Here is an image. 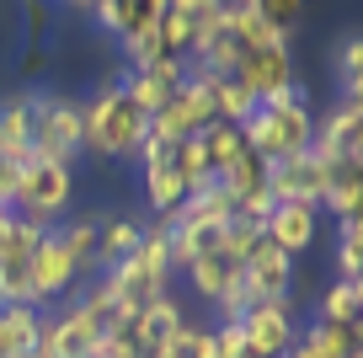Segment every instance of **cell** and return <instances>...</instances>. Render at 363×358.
<instances>
[{
	"label": "cell",
	"mask_w": 363,
	"mask_h": 358,
	"mask_svg": "<svg viewBox=\"0 0 363 358\" xmlns=\"http://www.w3.org/2000/svg\"><path fill=\"white\" fill-rule=\"evenodd\" d=\"M240 134H246V145L257 150L267 166L310 150V139H315V112H310L305 86H289V91H278V97L257 102V112L240 124Z\"/></svg>",
	"instance_id": "obj_2"
},
{
	"label": "cell",
	"mask_w": 363,
	"mask_h": 358,
	"mask_svg": "<svg viewBox=\"0 0 363 358\" xmlns=\"http://www.w3.org/2000/svg\"><path fill=\"white\" fill-rule=\"evenodd\" d=\"M299 347L310 358H363V326L310 321V326H299Z\"/></svg>",
	"instance_id": "obj_20"
},
{
	"label": "cell",
	"mask_w": 363,
	"mask_h": 358,
	"mask_svg": "<svg viewBox=\"0 0 363 358\" xmlns=\"http://www.w3.org/2000/svg\"><path fill=\"white\" fill-rule=\"evenodd\" d=\"M315 321H337V326H363V283L337 278L326 294H320V315Z\"/></svg>",
	"instance_id": "obj_27"
},
{
	"label": "cell",
	"mask_w": 363,
	"mask_h": 358,
	"mask_svg": "<svg viewBox=\"0 0 363 358\" xmlns=\"http://www.w3.org/2000/svg\"><path fill=\"white\" fill-rule=\"evenodd\" d=\"M145 241V219H134V214H113V219H102V246H96V273H107L113 262H123L128 251Z\"/></svg>",
	"instance_id": "obj_24"
},
{
	"label": "cell",
	"mask_w": 363,
	"mask_h": 358,
	"mask_svg": "<svg viewBox=\"0 0 363 358\" xmlns=\"http://www.w3.org/2000/svg\"><path fill=\"white\" fill-rule=\"evenodd\" d=\"M102 278H107V289H113V300H118L123 315H139L145 305L166 300L171 278H177V268H171V246H166V219H150L145 241H139L123 262H113Z\"/></svg>",
	"instance_id": "obj_1"
},
{
	"label": "cell",
	"mask_w": 363,
	"mask_h": 358,
	"mask_svg": "<svg viewBox=\"0 0 363 358\" xmlns=\"http://www.w3.org/2000/svg\"><path fill=\"white\" fill-rule=\"evenodd\" d=\"M102 342V332L80 315V305L69 300L65 310H43L38 321V342H33V358H91Z\"/></svg>",
	"instance_id": "obj_8"
},
{
	"label": "cell",
	"mask_w": 363,
	"mask_h": 358,
	"mask_svg": "<svg viewBox=\"0 0 363 358\" xmlns=\"http://www.w3.org/2000/svg\"><path fill=\"white\" fill-rule=\"evenodd\" d=\"M43 27H48V6H43V0H27V33H43Z\"/></svg>",
	"instance_id": "obj_35"
},
{
	"label": "cell",
	"mask_w": 363,
	"mask_h": 358,
	"mask_svg": "<svg viewBox=\"0 0 363 358\" xmlns=\"http://www.w3.org/2000/svg\"><path fill=\"white\" fill-rule=\"evenodd\" d=\"M91 16H96V27H102V33H113L118 43H123V38L155 33L160 16H166V0H102Z\"/></svg>",
	"instance_id": "obj_16"
},
{
	"label": "cell",
	"mask_w": 363,
	"mask_h": 358,
	"mask_svg": "<svg viewBox=\"0 0 363 358\" xmlns=\"http://www.w3.org/2000/svg\"><path fill=\"white\" fill-rule=\"evenodd\" d=\"M187 283H193L198 300L214 305L225 289H235V283H240V257H235V251H225V246L208 251V257H198L193 268H187Z\"/></svg>",
	"instance_id": "obj_21"
},
{
	"label": "cell",
	"mask_w": 363,
	"mask_h": 358,
	"mask_svg": "<svg viewBox=\"0 0 363 358\" xmlns=\"http://www.w3.org/2000/svg\"><path fill=\"white\" fill-rule=\"evenodd\" d=\"M33 156L38 161H59V166H75V161L86 156L80 102L33 86Z\"/></svg>",
	"instance_id": "obj_4"
},
{
	"label": "cell",
	"mask_w": 363,
	"mask_h": 358,
	"mask_svg": "<svg viewBox=\"0 0 363 358\" xmlns=\"http://www.w3.org/2000/svg\"><path fill=\"white\" fill-rule=\"evenodd\" d=\"M139 182H145V203L155 219H171L177 214V203L187 198V182H182L177 171V145H166V139L145 134V145H139Z\"/></svg>",
	"instance_id": "obj_6"
},
{
	"label": "cell",
	"mask_w": 363,
	"mask_h": 358,
	"mask_svg": "<svg viewBox=\"0 0 363 358\" xmlns=\"http://www.w3.org/2000/svg\"><path fill=\"white\" fill-rule=\"evenodd\" d=\"M177 171H182V182H187V192H198V188H208V182H214V171H208L198 139H182V145H177Z\"/></svg>",
	"instance_id": "obj_31"
},
{
	"label": "cell",
	"mask_w": 363,
	"mask_h": 358,
	"mask_svg": "<svg viewBox=\"0 0 363 358\" xmlns=\"http://www.w3.org/2000/svg\"><path fill=\"white\" fill-rule=\"evenodd\" d=\"M240 283H246L251 305H278V300H289V289H294V257H284V251L262 235L257 246L240 257Z\"/></svg>",
	"instance_id": "obj_9"
},
{
	"label": "cell",
	"mask_w": 363,
	"mask_h": 358,
	"mask_svg": "<svg viewBox=\"0 0 363 358\" xmlns=\"http://www.w3.org/2000/svg\"><path fill=\"white\" fill-rule=\"evenodd\" d=\"M123 59H128V70H145V65H155V59H166V43H160V33L123 38Z\"/></svg>",
	"instance_id": "obj_33"
},
{
	"label": "cell",
	"mask_w": 363,
	"mask_h": 358,
	"mask_svg": "<svg viewBox=\"0 0 363 358\" xmlns=\"http://www.w3.org/2000/svg\"><path fill=\"white\" fill-rule=\"evenodd\" d=\"M59 246L75 257L80 273H96V246H102V214H75V219H59L54 224Z\"/></svg>",
	"instance_id": "obj_22"
},
{
	"label": "cell",
	"mask_w": 363,
	"mask_h": 358,
	"mask_svg": "<svg viewBox=\"0 0 363 358\" xmlns=\"http://www.w3.org/2000/svg\"><path fill=\"white\" fill-rule=\"evenodd\" d=\"M320 161H352L363 156V97H337L315 124V139H310Z\"/></svg>",
	"instance_id": "obj_10"
},
{
	"label": "cell",
	"mask_w": 363,
	"mask_h": 358,
	"mask_svg": "<svg viewBox=\"0 0 363 358\" xmlns=\"http://www.w3.org/2000/svg\"><path fill=\"white\" fill-rule=\"evenodd\" d=\"M0 156L11 166L33 161V91H16L0 102Z\"/></svg>",
	"instance_id": "obj_18"
},
{
	"label": "cell",
	"mask_w": 363,
	"mask_h": 358,
	"mask_svg": "<svg viewBox=\"0 0 363 358\" xmlns=\"http://www.w3.org/2000/svg\"><path fill=\"white\" fill-rule=\"evenodd\" d=\"M251 6H257V16L272 27V33H284V38H289V27L305 16V0H251Z\"/></svg>",
	"instance_id": "obj_32"
},
{
	"label": "cell",
	"mask_w": 363,
	"mask_h": 358,
	"mask_svg": "<svg viewBox=\"0 0 363 358\" xmlns=\"http://www.w3.org/2000/svg\"><path fill=\"white\" fill-rule=\"evenodd\" d=\"M251 112H257V91L246 86V80H235V75H214V118L219 124H246Z\"/></svg>",
	"instance_id": "obj_26"
},
{
	"label": "cell",
	"mask_w": 363,
	"mask_h": 358,
	"mask_svg": "<svg viewBox=\"0 0 363 358\" xmlns=\"http://www.w3.org/2000/svg\"><path fill=\"white\" fill-rule=\"evenodd\" d=\"M235 80H246V86L257 91V102L278 97V91H289V86H299L289 43H262V48H246V59H240Z\"/></svg>",
	"instance_id": "obj_15"
},
{
	"label": "cell",
	"mask_w": 363,
	"mask_h": 358,
	"mask_svg": "<svg viewBox=\"0 0 363 358\" xmlns=\"http://www.w3.org/2000/svg\"><path fill=\"white\" fill-rule=\"evenodd\" d=\"M80 129H86V150L102 161H134L150 134V118L128 102L123 86H107L80 107Z\"/></svg>",
	"instance_id": "obj_3"
},
{
	"label": "cell",
	"mask_w": 363,
	"mask_h": 358,
	"mask_svg": "<svg viewBox=\"0 0 363 358\" xmlns=\"http://www.w3.org/2000/svg\"><path fill=\"white\" fill-rule=\"evenodd\" d=\"M38 321H43V310H38V305H6V310H0V342H6V353H11V358H27V353H33Z\"/></svg>",
	"instance_id": "obj_25"
},
{
	"label": "cell",
	"mask_w": 363,
	"mask_h": 358,
	"mask_svg": "<svg viewBox=\"0 0 363 358\" xmlns=\"http://www.w3.org/2000/svg\"><path fill=\"white\" fill-rule=\"evenodd\" d=\"M155 358H214V332H208V326H198V321H187Z\"/></svg>",
	"instance_id": "obj_30"
},
{
	"label": "cell",
	"mask_w": 363,
	"mask_h": 358,
	"mask_svg": "<svg viewBox=\"0 0 363 358\" xmlns=\"http://www.w3.org/2000/svg\"><path fill=\"white\" fill-rule=\"evenodd\" d=\"M128 326H134V347H139V358H155L160 347L171 342V337L187 326V310H182L177 300H155V305H145L139 315H128Z\"/></svg>",
	"instance_id": "obj_17"
},
{
	"label": "cell",
	"mask_w": 363,
	"mask_h": 358,
	"mask_svg": "<svg viewBox=\"0 0 363 358\" xmlns=\"http://www.w3.org/2000/svg\"><path fill=\"white\" fill-rule=\"evenodd\" d=\"M118 86L128 91V102H134L145 118H155V112L166 107L182 86H187V59L166 54V59H155V65H145V70H123V80H118Z\"/></svg>",
	"instance_id": "obj_12"
},
{
	"label": "cell",
	"mask_w": 363,
	"mask_h": 358,
	"mask_svg": "<svg viewBox=\"0 0 363 358\" xmlns=\"http://www.w3.org/2000/svg\"><path fill=\"white\" fill-rule=\"evenodd\" d=\"M0 358H11V353H6V342H0Z\"/></svg>",
	"instance_id": "obj_37"
},
{
	"label": "cell",
	"mask_w": 363,
	"mask_h": 358,
	"mask_svg": "<svg viewBox=\"0 0 363 358\" xmlns=\"http://www.w3.org/2000/svg\"><path fill=\"white\" fill-rule=\"evenodd\" d=\"M198 150H203V161H208V171H214V177H225L230 166H235L240 161V150H246V134H240L235 124H208V129H198Z\"/></svg>",
	"instance_id": "obj_23"
},
{
	"label": "cell",
	"mask_w": 363,
	"mask_h": 358,
	"mask_svg": "<svg viewBox=\"0 0 363 358\" xmlns=\"http://www.w3.org/2000/svg\"><path fill=\"white\" fill-rule=\"evenodd\" d=\"M208 332H214V358H251L240 321H219V326H208Z\"/></svg>",
	"instance_id": "obj_34"
},
{
	"label": "cell",
	"mask_w": 363,
	"mask_h": 358,
	"mask_svg": "<svg viewBox=\"0 0 363 358\" xmlns=\"http://www.w3.org/2000/svg\"><path fill=\"white\" fill-rule=\"evenodd\" d=\"M240 332H246L251 358H284L289 347L299 342V321H294V310H289V300L251 305V310L240 315Z\"/></svg>",
	"instance_id": "obj_13"
},
{
	"label": "cell",
	"mask_w": 363,
	"mask_h": 358,
	"mask_svg": "<svg viewBox=\"0 0 363 358\" xmlns=\"http://www.w3.org/2000/svg\"><path fill=\"white\" fill-rule=\"evenodd\" d=\"M337 97H363V38L347 33L337 48Z\"/></svg>",
	"instance_id": "obj_29"
},
{
	"label": "cell",
	"mask_w": 363,
	"mask_h": 358,
	"mask_svg": "<svg viewBox=\"0 0 363 358\" xmlns=\"http://www.w3.org/2000/svg\"><path fill=\"white\" fill-rule=\"evenodd\" d=\"M358 203H363V156L331 161V166H326V192H320V209L337 214V219H358Z\"/></svg>",
	"instance_id": "obj_19"
},
{
	"label": "cell",
	"mask_w": 363,
	"mask_h": 358,
	"mask_svg": "<svg viewBox=\"0 0 363 358\" xmlns=\"http://www.w3.org/2000/svg\"><path fill=\"white\" fill-rule=\"evenodd\" d=\"M69 198H75V171L59 166V161H22L16 166V198L11 209L22 214V219L33 224H59V214L69 209Z\"/></svg>",
	"instance_id": "obj_5"
},
{
	"label": "cell",
	"mask_w": 363,
	"mask_h": 358,
	"mask_svg": "<svg viewBox=\"0 0 363 358\" xmlns=\"http://www.w3.org/2000/svg\"><path fill=\"white\" fill-rule=\"evenodd\" d=\"M326 166L315 150H299L289 161H272L267 166V192L272 203H315L320 209V192H326Z\"/></svg>",
	"instance_id": "obj_11"
},
{
	"label": "cell",
	"mask_w": 363,
	"mask_h": 358,
	"mask_svg": "<svg viewBox=\"0 0 363 358\" xmlns=\"http://www.w3.org/2000/svg\"><path fill=\"white\" fill-rule=\"evenodd\" d=\"M65 6H75V11H96L102 0H65Z\"/></svg>",
	"instance_id": "obj_36"
},
{
	"label": "cell",
	"mask_w": 363,
	"mask_h": 358,
	"mask_svg": "<svg viewBox=\"0 0 363 358\" xmlns=\"http://www.w3.org/2000/svg\"><path fill=\"white\" fill-rule=\"evenodd\" d=\"M27 283H33V305H38V310H48V305L69 300V294H75V283H80V268H75V257L59 246L54 224L43 230V241H38L33 262H27Z\"/></svg>",
	"instance_id": "obj_7"
},
{
	"label": "cell",
	"mask_w": 363,
	"mask_h": 358,
	"mask_svg": "<svg viewBox=\"0 0 363 358\" xmlns=\"http://www.w3.org/2000/svg\"><path fill=\"white\" fill-rule=\"evenodd\" d=\"M337 278L363 283V219H337Z\"/></svg>",
	"instance_id": "obj_28"
},
{
	"label": "cell",
	"mask_w": 363,
	"mask_h": 358,
	"mask_svg": "<svg viewBox=\"0 0 363 358\" xmlns=\"http://www.w3.org/2000/svg\"><path fill=\"white\" fill-rule=\"evenodd\" d=\"M284 358H289V353H284Z\"/></svg>",
	"instance_id": "obj_38"
},
{
	"label": "cell",
	"mask_w": 363,
	"mask_h": 358,
	"mask_svg": "<svg viewBox=\"0 0 363 358\" xmlns=\"http://www.w3.org/2000/svg\"><path fill=\"white\" fill-rule=\"evenodd\" d=\"M262 235H267L284 257H305V251L315 246V235H320L315 203H272L267 219H262Z\"/></svg>",
	"instance_id": "obj_14"
}]
</instances>
